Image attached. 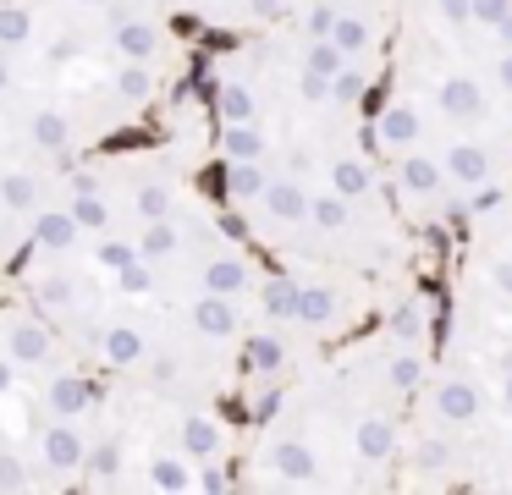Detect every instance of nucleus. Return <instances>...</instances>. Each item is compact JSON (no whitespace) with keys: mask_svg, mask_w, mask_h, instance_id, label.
I'll use <instances>...</instances> for the list:
<instances>
[{"mask_svg":"<svg viewBox=\"0 0 512 495\" xmlns=\"http://www.w3.org/2000/svg\"><path fill=\"white\" fill-rule=\"evenodd\" d=\"M28 138H34V149L61 154L72 143V116L67 110H34V116H28Z\"/></svg>","mask_w":512,"mask_h":495,"instance_id":"obj_11","label":"nucleus"},{"mask_svg":"<svg viewBox=\"0 0 512 495\" xmlns=\"http://www.w3.org/2000/svg\"><path fill=\"white\" fill-rule=\"evenodd\" d=\"M34 242H39V248H50V253H67V248H78V242H83V226L72 220L67 204H61V209H34Z\"/></svg>","mask_w":512,"mask_h":495,"instance_id":"obj_8","label":"nucleus"},{"mask_svg":"<svg viewBox=\"0 0 512 495\" xmlns=\"http://www.w3.org/2000/svg\"><path fill=\"white\" fill-rule=\"evenodd\" d=\"M397 6L402 0H254V28H298L309 39H325L375 77L386 72V50H391V28H397ZM248 28V33H254Z\"/></svg>","mask_w":512,"mask_h":495,"instance_id":"obj_5","label":"nucleus"},{"mask_svg":"<svg viewBox=\"0 0 512 495\" xmlns=\"http://www.w3.org/2000/svg\"><path fill=\"white\" fill-rule=\"evenodd\" d=\"M94 187H100V176H94V171H72V193H94Z\"/></svg>","mask_w":512,"mask_h":495,"instance_id":"obj_17","label":"nucleus"},{"mask_svg":"<svg viewBox=\"0 0 512 495\" xmlns=\"http://www.w3.org/2000/svg\"><path fill=\"white\" fill-rule=\"evenodd\" d=\"M0 88H12V66L0 61Z\"/></svg>","mask_w":512,"mask_h":495,"instance_id":"obj_18","label":"nucleus"},{"mask_svg":"<svg viewBox=\"0 0 512 495\" xmlns=\"http://www.w3.org/2000/svg\"><path fill=\"white\" fill-rule=\"evenodd\" d=\"M375 77L298 28H254L215 77L221 204L287 275L424 286V237L375 149Z\"/></svg>","mask_w":512,"mask_h":495,"instance_id":"obj_1","label":"nucleus"},{"mask_svg":"<svg viewBox=\"0 0 512 495\" xmlns=\"http://www.w3.org/2000/svg\"><path fill=\"white\" fill-rule=\"evenodd\" d=\"M39 451H45V468L56 473H83V462H89V440H83L78 418H56L39 440Z\"/></svg>","mask_w":512,"mask_h":495,"instance_id":"obj_6","label":"nucleus"},{"mask_svg":"<svg viewBox=\"0 0 512 495\" xmlns=\"http://www.w3.org/2000/svg\"><path fill=\"white\" fill-rule=\"evenodd\" d=\"M0 204L12 209V215H34L39 209V182L28 171H6L0 176Z\"/></svg>","mask_w":512,"mask_h":495,"instance_id":"obj_12","label":"nucleus"},{"mask_svg":"<svg viewBox=\"0 0 512 495\" xmlns=\"http://www.w3.org/2000/svg\"><path fill=\"white\" fill-rule=\"evenodd\" d=\"M34 39V17L23 6H0V44H28Z\"/></svg>","mask_w":512,"mask_h":495,"instance_id":"obj_14","label":"nucleus"},{"mask_svg":"<svg viewBox=\"0 0 512 495\" xmlns=\"http://www.w3.org/2000/svg\"><path fill=\"white\" fill-rule=\"evenodd\" d=\"M28 484H34V479H28L23 462H17L12 451H0V490H28Z\"/></svg>","mask_w":512,"mask_h":495,"instance_id":"obj_15","label":"nucleus"},{"mask_svg":"<svg viewBox=\"0 0 512 495\" xmlns=\"http://www.w3.org/2000/svg\"><path fill=\"white\" fill-rule=\"evenodd\" d=\"M369 121L397 204L446 237L512 176V0H402Z\"/></svg>","mask_w":512,"mask_h":495,"instance_id":"obj_2","label":"nucleus"},{"mask_svg":"<svg viewBox=\"0 0 512 495\" xmlns=\"http://www.w3.org/2000/svg\"><path fill=\"white\" fill-rule=\"evenodd\" d=\"M446 242L441 341L413 402L402 490L512 495V176Z\"/></svg>","mask_w":512,"mask_h":495,"instance_id":"obj_4","label":"nucleus"},{"mask_svg":"<svg viewBox=\"0 0 512 495\" xmlns=\"http://www.w3.org/2000/svg\"><path fill=\"white\" fill-rule=\"evenodd\" d=\"M72 6H105V0H72Z\"/></svg>","mask_w":512,"mask_h":495,"instance_id":"obj_19","label":"nucleus"},{"mask_svg":"<svg viewBox=\"0 0 512 495\" xmlns=\"http://www.w3.org/2000/svg\"><path fill=\"white\" fill-rule=\"evenodd\" d=\"M34 292H39V303H45L50 314H72V308H78V281H72V275H45Z\"/></svg>","mask_w":512,"mask_h":495,"instance_id":"obj_13","label":"nucleus"},{"mask_svg":"<svg viewBox=\"0 0 512 495\" xmlns=\"http://www.w3.org/2000/svg\"><path fill=\"white\" fill-rule=\"evenodd\" d=\"M67 209H72V220L83 226V237H100L105 226H116V209H111V198H105V187H94V193H72Z\"/></svg>","mask_w":512,"mask_h":495,"instance_id":"obj_10","label":"nucleus"},{"mask_svg":"<svg viewBox=\"0 0 512 495\" xmlns=\"http://www.w3.org/2000/svg\"><path fill=\"white\" fill-rule=\"evenodd\" d=\"M89 402H94V391H89V380H83L78 369H61V374H50L45 407H50L56 418H83V413H89Z\"/></svg>","mask_w":512,"mask_h":495,"instance_id":"obj_7","label":"nucleus"},{"mask_svg":"<svg viewBox=\"0 0 512 495\" xmlns=\"http://www.w3.org/2000/svg\"><path fill=\"white\" fill-rule=\"evenodd\" d=\"M6 352H12L23 369H34V363L50 358V330L39 325V319H17V325L6 330Z\"/></svg>","mask_w":512,"mask_h":495,"instance_id":"obj_9","label":"nucleus"},{"mask_svg":"<svg viewBox=\"0 0 512 495\" xmlns=\"http://www.w3.org/2000/svg\"><path fill=\"white\" fill-rule=\"evenodd\" d=\"M17 369H23L17 358H0V396H6V391L17 385Z\"/></svg>","mask_w":512,"mask_h":495,"instance_id":"obj_16","label":"nucleus"},{"mask_svg":"<svg viewBox=\"0 0 512 495\" xmlns=\"http://www.w3.org/2000/svg\"><path fill=\"white\" fill-rule=\"evenodd\" d=\"M441 341V292L419 286L364 330L320 347L254 407L243 484L292 495L402 490L419 385Z\"/></svg>","mask_w":512,"mask_h":495,"instance_id":"obj_3","label":"nucleus"}]
</instances>
